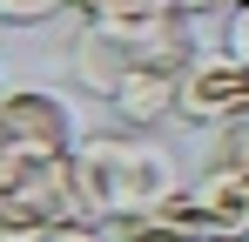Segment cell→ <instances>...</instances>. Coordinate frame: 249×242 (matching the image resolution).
<instances>
[{"instance_id":"obj_1","label":"cell","mask_w":249,"mask_h":242,"mask_svg":"<svg viewBox=\"0 0 249 242\" xmlns=\"http://www.w3.org/2000/svg\"><path fill=\"white\" fill-rule=\"evenodd\" d=\"M74 202L94 222H115L135 208H155L182 189V168L148 135H81L74 141Z\"/></svg>"},{"instance_id":"obj_2","label":"cell","mask_w":249,"mask_h":242,"mask_svg":"<svg viewBox=\"0 0 249 242\" xmlns=\"http://www.w3.org/2000/svg\"><path fill=\"white\" fill-rule=\"evenodd\" d=\"M0 135H7V148H20V155L54 161V155H74L81 121H74V108H68L54 87H7V94H0Z\"/></svg>"},{"instance_id":"obj_5","label":"cell","mask_w":249,"mask_h":242,"mask_svg":"<svg viewBox=\"0 0 249 242\" xmlns=\"http://www.w3.org/2000/svg\"><path fill=\"white\" fill-rule=\"evenodd\" d=\"M189 195L222 236H243L249 229V161H215L209 155L196 175H189Z\"/></svg>"},{"instance_id":"obj_8","label":"cell","mask_w":249,"mask_h":242,"mask_svg":"<svg viewBox=\"0 0 249 242\" xmlns=\"http://www.w3.org/2000/svg\"><path fill=\"white\" fill-rule=\"evenodd\" d=\"M61 14H74V0H0V27H41Z\"/></svg>"},{"instance_id":"obj_11","label":"cell","mask_w":249,"mask_h":242,"mask_svg":"<svg viewBox=\"0 0 249 242\" xmlns=\"http://www.w3.org/2000/svg\"><path fill=\"white\" fill-rule=\"evenodd\" d=\"M175 14H189V20H202V14H215V7H236V0H168Z\"/></svg>"},{"instance_id":"obj_9","label":"cell","mask_w":249,"mask_h":242,"mask_svg":"<svg viewBox=\"0 0 249 242\" xmlns=\"http://www.w3.org/2000/svg\"><path fill=\"white\" fill-rule=\"evenodd\" d=\"M47 242H108V222H94V215H61Z\"/></svg>"},{"instance_id":"obj_10","label":"cell","mask_w":249,"mask_h":242,"mask_svg":"<svg viewBox=\"0 0 249 242\" xmlns=\"http://www.w3.org/2000/svg\"><path fill=\"white\" fill-rule=\"evenodd\" d=\"M222 54L249 68V7H229V20H222Z\"/></svg>"},{"instance_id":"obj_6","label":"cell","mask_w":249,"mask_h":242,"mask_svg":"<svg viewBox=\"0 0 249 242\" xmlns=\"http://www.w3.org/2000/svg\"><path fill=\"white\" fill-rule=\"evenodd\" d=\"M122 128H155L182 108V68H162V61H135V74L115 87V101H108Z\"/></svg>"},{"instance_id":"obj_13","label":"cell","mask_w":249,"mask_h":242,"mask_svg":"<svg viewBox=\"0 0 249 242\" xmlns=\"http://www.w3.org/2000/svg\"><path fill=\"white\" fill-rule=\"evenodd\" d=\"M236 7H249V0H236Z\"/></svg>"},{"instance_id":"obj_4","label":"cell","mask_w":249,"mask_h":242,"mask_svg":"<svg viewBox=\"0 0 249 242\" xmlns=\"http://www.w3.org/2000/svg\"><path fill=\"white\" fill-rule=\"evenodd\" d=\"M135 61H142V54H135L122 34L94 27V20H81L74 40H68V74H74V87H88L94 101H115V87L135 74Z\"/></svg>"},{"instance_id":"obj_3","label":"cell","mask_w":249,"mask_h":242,"mask_svg":"<svg viewBox=\"0 0 249 242\" xmlns=\"http://www.w3.org/2000/svg\"><path fill=\"white\" fill-rule=\"evenodd\" d=\"M243 115H249V68L229 61V54H196L182 68V108H175V121H189V128H229Z\"/></svg>"},{"instance_id":"obj_7","label":"cell","mask_w":249,"mask_h":242,"mask_svg":"<svg viewBox=\"0 0 249 242\" xmlns=\"http://www.w3.org/2000/svg\"><path fill=\"white\" fill-rule=\"evenodd\" d=\"M47 229H54V215H41V208H27V202H0V242H47Z\"/></svg>"},{"instance_id":"obj_12","label":"cell","mask_w":249,"mask_h":242,"mask_svg":"<svg viewBox=\"0 0 249 242\" xmlns=\"http://www.w3.org/2000/svg\"><path fill=\"white\" fill-rule=\"evenodd\" d=\"M81 7H88V0H74V14H81Z\"/></svg>"},{"instance_id":"obj_14","label":"cell","mask_w":249,"mask_h":242,"mask_svg":"<svg viewBox=\"0 0 249 242\" xmlns=\"http://www.w3.org/2000/svg\"><path fill=\"white\" fill-rule=\"evenodd\" d=\"M243 242H249V229H243Z\"/></svg>"}]
</instances>
